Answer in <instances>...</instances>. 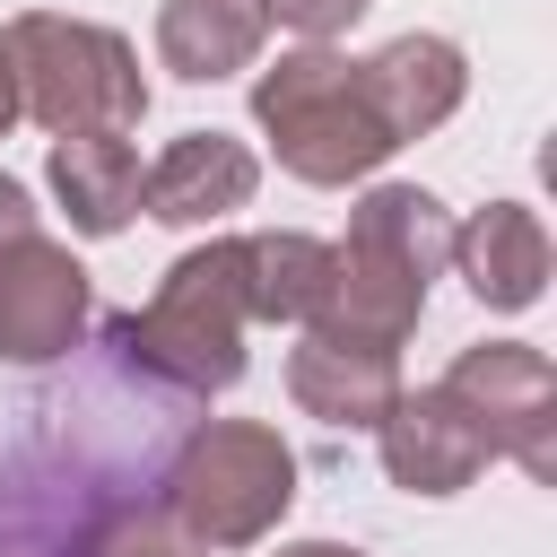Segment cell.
<instances>
[{
    "mask_svg": "<svg viewBox=\"0 0 557 557\" xmlns=\"http://www.w3.org/2000/svg\"><path fill=\"white\" fill-rule=\"evenodd\" d=\"M357 70H366V96H374V113H383V131H392L400 148L426 139V131H444V122L461 113V96H470L461 44H453V35H426V26L374 44Z\"/></svg>",
    "mask_w": 557,
    "mask_h": 557,
    "instance_id": "cell-10",
    "label": "cell"
},
{
    "mask_svg": "<svg viewBox=\"0 0 557 557\" xmlns=\"http://www.w3.org/2000/svg\"><path fill=\"white\" fill-rule=\"evenodd\" d=\"M9 122H17V61H9V44H0V139H9Z\"/></svg>",
    "mask_w": 557,
    "mask_h": 557,
    "instance_id": "cell-20",
    "label": "cell"
},
{
    "mask_svg": "<svg viewBox=\"0 0 557 557\" xmlns=\"http://www.w3.org/2000/svg\"><path fill=\"white\" fill-rule=\"evenodd\" d=\"M453 261H461V287L487 313H531L548 296L557 244H548V226H540L531 200H487V209H470L453 226Z\"/></svg>",
    "mask_w": 557,
    "mask_h": 557,
    "instance_id": "cell-11",
    "label": "cell"
},
{
    "mask_svg": "<svg viewBox=\"0 0 557 557\" xmlns=\"http://www.w3.org/2000/svg\"><path fill=\"white\" fill-rule=\"evenodd\" d=\"M374 453H383V479H392L400 496H461V487L496 461L487 435L461 418V400L435 392V383H418V392H400V400L383 409Z\"/></svg>",
    "mask_w": 557,
    "mask_h": 557,
    "instance_id": "cell-8",
    "label": "cell"
},
{
    "mask_svg": "<svg viewBox=\"0 0 557 557\" xmlns=\"http://www.w3.org/2000/svg\"><path fill=\"white\" fill-rule=\"evenodd\" d=\"M252 131L270 139L278 174L313 183V191H348V183H374L383 157L400 148L366 96V70L357 52L339 44H296L278 52L270 70H252Z\"/></svg>",
    "mask_w": 557,
    "mask_h": 557,
    "instance_id": "cell-3",
    "label": "cell"
},
{
    "mask_svg": "<svg viewBox=\"0 0 557 557\" xmlns=\"http://www.w3.org/2000/svg\"><path fill=\"white\" fill-rule=\"evenodd\" d=\"M96 322V278L70 244H52L44 226L0 244V366L35 374V366H61Z\"/></svg>",
    "mask_w": 557,
    "mask_h": 557,
    "instance_id": "cell-7",
    "label": "cell"
},
{
    "mask_svg": "<svg viewBox=\"0 0 557 557\" xmlns=\"http://www.w3.org/2000/svg\"><path fill=\"white\" fill-rule=\"evenodd\" d=\"M244 331H252V305H244V235H209L191 252L165 261L157 296L139 313H113L104 339L122 348L131 374L183 392V400H209V392H235L244 383Z\"/></svg>",
    "mask_w": 557,
    "mask_h": 557,
    "instance_id": "cell-2",
    "label": "cell"
},
{
    "mask_svg": "<svg viewBox=\"0 0 557 557\" xmlns=\"http://www.w3.org/2000/svg\"><path fill=\"white\" fill-rule=\"evenodd\" d=\"M278 557H366V548H348V540H287Z\"/></svg>",
    "mask_w": 557,
    "mask_h": 557,
    "instance_id": "cell-21",
    "label": "cell"
},
{
    "mask_svg": "<svg viewBox=\"0 0 557 557\" xmlns=\"http://www.w3.org/2000/svg\"><path fill=\"white\" fill-rule=\"evenodd\" d=\"M96 557H209V548H191L157 505L113 496V513H104V531H96Z\"/></svg>",
    "mask_w": 557,
    "mask_h": 557,
    "instance_id": "cell-17",
    "label": "cell"
},
{
    "mask_svg": "<svg viewBox=\"0 0 557 557\" xmlns=\"http://www.w3.org/2000/svg\"><path fill=\"white\" fill-rule=\"evenodd\" d=\"M270 44L252 0H157V61L183 87H218L235 70H252Z\"/></svg>",
    "mask_w": 557,
    "mask_h": 557,
    "instance_id": "cell-14",
    "label": "cell"
},
{
    "mask_svg": "<svg viewBox=\"0 0 557 557\" xmlns=\"http://www.w3.org/2000/svg\"><path fill=\"white\" fill-rule=\"evenodd\" d=\"M9 61H17V113L44 122L52 139L78 131H131L148 113V78H139V44L122 26L96 17H61V9H17L0 26Z\"/></svg>",
    "mask_w": 557,
    "mask_h": 557,
    "instance_id": "cell-5",
    "label": "cell"
},
{
    "mask_svg": "<svg viewBox=\"0 0 557 557\" xmlns=\"http://www.w3.org/2000/svg\"><path fill=\"white\" fill-rule=\"evenodd\" d=\"M461 400V418L487 435L496 461H513L531 487H557V366L531 339H479L444 366V383Z\"/></svg>",
    "mask_w": 557,
    "mask_h": 557,
    "instance_id": "cell-6",
    "label": "cell"
},
{
    "mask_svg": "<svg viewBox=\"0 0 557 557\" xmlns=\"http://www.w3.org/2000/svg\"><path fill=\"white\" fill-rule=\"evenodd\" d=\"M453 261V209L426 183H366L348 209V235L331 244V287L305 331L392 348L426 322V287Z\"/></svg>",
    "mask_w": 557,
    "mask_h": 557,
    "instance_id": "cell-1",
    "label": "cell"
},
{
    "mask_svg": "<svg viewBox=\"0 0 557 557\" xmlns=\"http://www.w3.org/2000/svg\"><path fill=\"white\" fill-rule=\"evenodd\" d=\"M252 191H261V157L235 131H183L139 174V209L157 226H226L235 209H252Z\"/></svg>",
    "mask_w": 557,
    "mask_h": 557,
    "instance_id": "cell-9",
    "label": "cell"
},
{
    "mask_svg": "<svg viewBox=\"0 0 557 557\" xmlns=\"http://www.w3.org/2000/svg\"><path fill=\"white\" fill-rule=\"evenodd\" d=\"M113 496L78 479H17L0 487V557H96Z\"/></svg>",
    "mask_w": 557,
    "mask_h": 557,
    "instance_id": "cell-15",
    "label": "cell"
},
{
    "mask_svg": "<svg viewBox=\"0 0 557 557\" xmlns=\"http://www.w3.org/2000/svg\"><path fill=\"white\" fill-rule=\"evenodd\" d=\"M17 235H35V191L17 174H0V244H17Z\"/></svg>",
    "mask_w": 557,
    "mask_h": 557,
    "instance_id": "cell-19",
    "label": "cell"
},
{
    "mask_svg": "<svg viewBox=\"0 0 557 557\" xmlns=\"http://www.w3.org/2000/svg\"><path fill=\"white\" fill-rule=\"evenodd\" d=\"M148 505L209 557L261 548L296 505V453H287V435L270 418H200L174 444V461L157 470Z\"/></svg>",
    "mask_w": 557,
    "mask_h": 557,
    "instance_id": "cell-4",
    "label": "cell"
},
{
    "mask_svg": "<svg viewBox=\"0 0 557 557\" xmlns=\"http://www.w3.org/2000/svg\"><path fill=\"white\" fill-rule=\"evenodd\" d=\"M322 287H331V244L322 235H305V226L244 235V305H252V322L305 331L322 313Z\"/></svg>",
    "mask_w": 557,
    "mask_h": 557,
    "instance_id": "cell-16",
    "label": "cell"
},
{
    "mask_svg": "<svg viewBox=\"0 0 557 557\" xmlns=\"http://www.w3.org/2000/svg\"><path fill=\"white\" fill-rule=\"evenodd\" d=\"M261 9V26H287L296 44H331V35H348L374 0H252Z\"/></svg>",
    "mask_w": 557,
    "mask_h": 557,
    "instance_id": "cell-18",
    "label": "cell"
},
{
    "mask_svg": "<svg viewBox=\"0 0 557 557\" xmlns=\"http://www.w3.org/2000/svg\"><path fill=\"white\" fill-rule=\"evenodd\" d=\"M400 357L392 348H366V339H331V331H305L287 348V400L322 426H383V409L400 400Z\"/></svg>",
    "mask_w": 557,
    "mask_h": 557,
    "instance_id": "cell-12",
    "label": "cell"
},
{
    "mask_svg": "<svg viewBox=\"0 0 557 557\" xmlns=\"http://www.w3.org/2000/svg\"><path fill=\"white\" fill-rule=\"evenodd\" d=\"M139 174L148 165L122 131H78V139H52V157H44V183L70 218V235H87V244H104L139 218Z\"/></svg>",
    "mask_w": 557,
    "mask_h": 557,
    "instance_id": "cell-13",
    "label": "cell"
}]
</instances>
